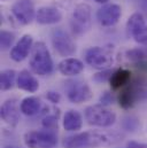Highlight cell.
<instances>
[{
  "label": "cell",
  "instance_id": "30",
  "mask_svg": "<svg viewBox=\"0 0 147 148\" xmlns=\"http://www.w3.org/2000/svg\"><path fill=\"white\" fill-rule=\"evenodd\" d=\"M5 148H20V147H16V146H6Z\"/></svg>",
  "mask_w": 147,
  "mask_h": 148
},
{
  "label": "cell",
  "instance_id": "11",
  "mask_svg": "<svg viewBox=\"0 0 147 148\" xmlns=\"http://www.w3.org/2000/svg\"><path fill=\"white\" fill-rule=\"evenodd\" d=\"M122 16V9L116 3H107L97 12V20L102 27L115 25Z\"/></svg>",
  "mask_w": 147,
  "mask_h": 148
},
{
  "label": "cell",
  "instance_id": "23",
  "mask_svg": "<svg viewBox=\"0 0 147 148\" xmlns=\"http://www.w3.org/2000/svg\"><path fill=\"white\" fill-rule=\"evenodd\" d=\"M58 115H59V112L48 114L47 116H45L43 119V126L46 127L48 131L58 129Z\"/></svg>",
  "mask_w": 147,
  "mask_h": 148
},
{
  "label": "cell",
  "instance_id": "17",
  "mask_svg": "<svg viewBox=\"0 0 147 148\" xmlns=\"http://www.w3.org/2000/svg\"><path fill=\"white\" fill-rule=\"evenodd\" d=\"M131 82V71L124 68H120L115 70L109 79L110 87L114 91L121 90L124 86H126Z\"/></svg>",
  "mask_w": 147,
  "mask_h": 148
},
{
  "label": "cell",
  "instance_id": "24",
  "mask_svg": "<svg viewBox=\"0 0 147 148\" xmlns=\"http://www.w3.org/2000/svg\"><path fill=\"white\" fill-rule=\"evenodd\" d=\"M111 75H113V73L109 71V70H102L101 73H98V74L94 75V80H97V82H99V83L109 80Z\"/></svg>",
  "mask_w": 147,
  "mask_h": 148
},
{
  "label": "cell",
  "instance_id": "1",
  "mask_svg": "<svg viewBox=\"0 0 147 148\" xmlns=\"http://www.w3.org/2000/svg\"><path fill=\"white\" fill-rule=\"evenodd\" d=\"M109 144L110 139L106 134L93 131H85L82 133L68 136L63 140L65 148H92L106 146Z\"/></svg>",
  "mask_w": 147,
  "mask_h": 148
},
{
  "label": "cell",
  "instance_id": "16",
  "mask_svg": "<svg viewBox=\"0 0 147 148\" xmlns=\"http://www.w3.org/2000/svg\"><path fill=\"white\" fill-rule=\"evenodd\" d=\"M17 87L23 90V91H27V92H30V93H34L36 92L37 90L39 88V83L37 80V78L31 75V73H29L28 70H22L19 76H17Z\"/></svg>",
  "mask_w": 147,
  "mask_h": 148
},
{
  "label": "cell",
  "instance_id": "2",
  "mask_svg": "<svg viewBox=\"0 0 147 148\" xmlns=\"http://www.w3.org/2000/svg\"><path fill=\"white\" fill-rule=\"evenodd\" d=\"M29 66L31 71L39 76H46L52 73L53 60L51 58L47 46L43 41H38L34 45Z\"/></svg>",
  "mask_w": 147,
  "mask_h": 148
},
{
  "label": "cell",
  "instance_id": "8",
  "mask_svg": "<svg viewBox=\"0 0 147 148\" xmlns=\"http://www.w3.org/2000/svg\"><path fill=\"white\" fill-rule=\"evenodd\" d=\"M128 36L139 44L147 42V23L140 13L132 14L126 22Z\"/></svg>",
  "mask_w": 147,
  "mask_h": 148
},
{
  "label": "cell",
  "instance_id": "21",
  "mask_svg": "<svg viewBox=\"0 0 147 148\" xmlns=\"http://www.w3.org/2000/svg\"><path fill=\"white\" fill-rule=\"evenodd\" d=\"M125 56L129 61H131L132 63H140L143 61H145L147 59V54L142 49V48H132L126 51Z\"/></svg>",
  "mask_w": 147,
  "mask_h": 148
},
{
  "label": "cell",
  "instance_id": "15",
  "mask_svg": "<svg viewBox=\"0 0 147 148\" xmlns=\"http://www.w3.org/2000/svg\"><path fill=\"white\" fill-rule=\"evenodd\" d=\"M58 69L63 76H76V75H79L83 71L84 64L78 59L68 58V59L62 60L59 63Z\"/></svg>",
  "mask_w": 147,
  "mask_h": 148
},
{
  "label": "cell",
  "instance_id": "5",
  "mask_svg": "<svg viewBox=\"0 0 147 148\" xmlns=\"http://www.w3.org/2000/svg\"><path fill=\"white\" fill-rule=\"evenodd\" d=\"M91 25V7L87 3H79L75 7L70 20V28L76 36L85 34Z\"/></svg>",
  "mask_w": 147,
  "mask_h": 148
},
{
  "label": "cell",
  "instance_id": "12",
  "mask_svg": "<svg viewBox=\"0 0 147 148\" xmlns=\"http://www.w3.org/2000/svg\"><path fill=\"white\" fill-rule=\"evenodd\" d=\"M34 47V39L30 35H24L20 38L16 45L10 51V59L15 62H21L29 55Z\"/></svg>",
  "mask_w": 147,
  "mask_h": 148
},
{
  "label": "cell",
  "instance_id": "18",
  "mask_svg": "<svg viewBox=\"0 0 147 148\" xmlns=\"http://www.w3.org/2000/svg\"><path fill=\"white\" fill-rule=\"evenodd\" d=\"M83 118L77 110H68L63 117V127L67 131H78L82 129Z\"/></svg>",
  "mask_w": 147,
  "mask_h": 148
},
{
  "label": "cell",
  "instance_id": "19",
  "mask_svg": "<svg viewBox=\"0 0 147 148\" xmlns=\"http://www.w3.org/2000/svg\"><path fill=\"white\" fill-rule=\"evenodd\" d=\"M21 111L27 116H34L40 111L41 102L37 97H28L21 102Z\"/></svg>",
  "mask_w": 147,
  "mask_h": 148
},
{
  "label": "cell",
  "instance_id": "28",
  "mask_svg": "<svg viewBox=\"0 0 147 148\" xmlns=\"http://www.w3.org/2000/svg\"><path fill=\"white\" fill-rule=\"evenodd\" d=\"M142 3H143V7L147 9V0H142Z\"/></svg>",
  "mask_w": 147,
  "mask_h": 148
},
{
  "label": "cell",
  "instance_id": "3",
  "mask_svg": "<svg viewBox=\"0 0 147 148\" xmlns=\"http://www.w3.org/2000/svg\"><path fill=\"white\" fill-rule=\"evenodd\" d=\"M85 119L90 125L107 127L115 123L116 115L104 105H92L85 109Z\"/></svg>",
  "mask_w": 147,
  "mask_h": 148
},
{
  "label": "cell",
  "instance_id": "29",
  "mask_svg": "<svg viewBox=\"0 0 147 148\" xmlns=\"http://www.w3.org/2000/svg\"><path fill=\"white\" fill-rule=\"evenodd\" d=\"M94 1H97L98 3H106V2H108L109 0H94Z\"/></svg>",
  "mask_w": 147,
  "mask_h": 148
},
{
  "label": "cell",
  "instance_id": "20",
  "mask_svg": "<svg viewBox=\"0 0 147 148\" xmlns=\"http://www.w3.org/2000/svg\"><path fill=\"white\" fill-rule=\"evenodd\" d=\"M16 73L13 69H6L0 73V88L2 91L10 90L15 84Z\"/></svg>",
  "mask_w": 147,
  "mask_h": 148
},
{
  "label": "cell",
  "instance_id": "9",
  "mask_svg": "<svg viewBox=\"0 0 147 148\" xmlns=\"http://www.w3.org/2000/svg\"><path fill=\"white\" fill-rule=\"evenodd\" d=\"M67 97L73 103H82L89 101L92 98V91L90 86L82 80H69L66 85Z\"/></svg>",
  "mask_w": 147,
  "mask_h": 148
},
{
  "label": "cell",
  "instance_id": "25",
  "mask_svg": "<svg viewBox=\"0 0 147 148\" xmlns=\"http://www.w3.org/2000/svg\"><path fill=\"white\" fill-rule=\"evenodd\" d=\"M46 98L52 103H58V102H60V99H61L60 94L56 93V92H53V91H48L46 93Z\"/></svg>",
  "mask_w": 147,
  "mask_h": 148
},
{
  "label": "cell",
  "instance_id": "6",
  "mask_svg": "<svg viewBox=\"0 0 147 148\" xmlns=\"http://www.w3.org/2000/svg\"><path fill=\"white\" fill-rule=\"evenodd\" d=\"M24 144L29 148H54L58 138L52 131H29L24 134Z\"/></svg>",
  "mask_w": 147,
  "mask_h": 148
},
{
  "label": "cell",
  "instance_id": "27",
  "mask_svg": "<svg viewBox=\"0 0 147 148\" xmlns=\"http://www.w3.org/2000/svg\"><path fill=\"white\" fill-rule=\"evenodd\" d=\"M126 148H147V144H142V143H137V141H130Z\"/></svg>",
  "mask_w": 147,
  "mask_h": 148
},
{
  "label": "cell",
  "instance_id": "22",
  "mask_svg": "<svg viewBox=\"0 0 147 148\" xmlns=\"http://www.w3.org/2000/svg\"><path fill=\"white\" fill-rule=\"evenodd\" d=\"M14 41H15V35L13 32L6 30H2L0 32V47L2 51H7L8 48H10Z\"/></svg>",
  "mask_w": 147,
  "mask_h": 148
},
{
  "label": "cell",
  "instance_id": "4",
  "mask_svg": "<svg viewBox=\"0 0 147 148\" xmlns=\"http://www.w3.org/2000/svg\"><path fill=\"white\" fill-rule=\"evenodd\" d=\"M85 61L94 69L106 70L114 62L113 59V46L100 47L94 46L85 52Z\"/></svg>",
  "mask_w": 147,
  "mask_h": 148
},
{
  "label": "cell",
  "instance_id": "31",
  "mask_svg": "<svg viewBox=\"0 0 147 148\" xmlns=\"http://www.w3.org/2000/svg\"><path fill=\"white\" fill-rule=\"evenodd\" d=\"M3 1H5V0H3Z\"/></svg>",
  "mask_w": 147,
  "mask_h": 148
},
{
  "label": "cell",
  "instance_id": "13",
  "mask_svg": "<svg viewBox=\"0 0 147 148\" xmlns=\"http://www.w3.org/2000/svg\"><path fill=\"white\" fill-rule=\"evenodd\" d=\"M20 111L21 106H19L16 99H8L6 100L0 109L1 118L9 125L15 126L20 122Z\"/></svg>",
  "mask_w": 147,
  "mask_h": 148
},
{
  "label": "cell",
  "instance_id": "10",
  "mask_svg": "<svg viewBox=\"0 0 147 148\" xmlns=\"http://www.w3.org/2000/svg\"><path fill=\"white\" fill-rule=\"evenodd\" d=\"M12 14L21 24L28 25L34 21L37 13L31 0H17L12 6Z\"/></svg>",
  "mask_w": 147,
  "mask_h": 148
},
{
  "label": "cell",
  "instance_id": "26",
  "mask_svg": "<svg viewBox=\"0 0 147 148\" xmlns=\"http://www.w3.org/2000/svg\"><path fill=\"white\" fill-rule=\"evenodd\" d=\"M100 101H101V103H102L104 106L110 105V103L114 102V97L111 95V93H109V92H105V93L100 97Z\"/></svg>",
  "mask_w": 147,
  "mask_h": 148
},
{
  "label": "cell",
  "instance_id": "7",
  "mask_svg": "<svg viewBox=\"0 0 147 148\" xmlns=\"http://www.w3.org/2000/svg\"><path fill=\"white\" fill-rule=\"evenodd\" d=\"M52 45L55 52L61 56H70L76 52V45L73 38L61 28L52 31Z\"/></svg>",
  "mask_w": 147,
  "mask_h": 148
},
{
  "label": "cell",
  "instance_id": "14",
  "mask_svg": "<svg viewBox=\"0 0 147 148\" xmlns=\"http://www.w3.org/2000/svg\"><path fill=\"white\" fill-rule=\"evenodd\" d=\"M36 20L39 24H44V25L55 24L62 20V13L55 7L44 6L37 10Z\"/></svg>",
  "mask_w": 147,
  "mask_h": 148
}]
</instances>
